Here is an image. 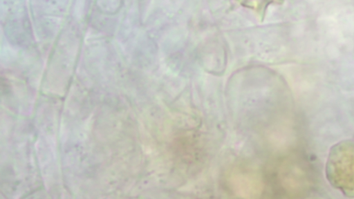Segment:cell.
Instances as JSON below:
<instances>
[{"mask_svg":"<svg viewBox=\"0 0 354 199\" xmlns=\"http://www.w3.org/2000/svg\"><path fill=\"white\" fill-rule=\"evenodd\" d=\"M351 149L333 150L330 159L327 164V173L328 178H344L340 183L349 184V189H351V183L354 189V142H351ZM342 186V185H341Z\"/></svg>","mask_w":354,"mask_h":199,"instance_id":"obj_1","label":"cell"},{"mask_svg":"<svg viewBox=\"0 0 354 199\" xmlns=\"http://www.w3.org/2000/svg\"><path fill=\"white\" fill-rule=\"evenodd\" d=\"M230 182L237 193H260L263 188V181L257 173L245 169L235 171L231 176Z\"/></svg>","mask_w":354,"mask_h":199,"instance_id":"obj_2","label":"cell"}]
</instances>
